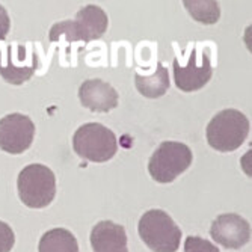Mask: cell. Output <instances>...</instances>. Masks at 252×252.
Listing matches in <instances>:
<instances>
[{
  "label": "cell",
  "mask_w": 252,
  "mask_h": 252,
  "mask_svg": "<svg viewBox=\"0 0 252 252\" xmlns=\"http://www.w3.org/2000/svg\"><path fill=\"white\" fill-rule=\"evenodd\" d=\"M35 137V124L28 115L9 113L0 120V150L21 154L31 148Z\"/></svg>",
  "instance_id": "ba28073f"
},
{
  "label": "cell",
  "mask_w": 252,
  "mask_h": 252,
  "mask_svg": "<svg viewBox=\"0 0 252 252\" xmlns=\"http://www.w3.org/2000/svg\"><path fill=\"white\" fill-rule=\"evenodd\" d=\"M9 28H11V20L8 11L0 5V41H3L6 38V35L9 33Z\"/></svg>",
  "instance_id": "ac0fdd59"
},
{
  "label": "cell",
  "mask_w": 252,
  "mask_h": 252,
  "mask_svg": "<svg viewBox=\"0 0 252 252\" xmlns=\"http://www.w3.org/2000/svg\"><path fill=\"white\" fill-rule=\"evenodd\" d=\"M118 252H128V249H124V251H118Z\"/></svg>",
  "instance_id": "d6986e66"
},
{
  "label": "cell",
  "mask_w": 252,
  "mask_h": 252,
  "mask_svg": "<svg viewBox=\"0 0 252 252\" xmlns=\"http://www.w3.org/2000/svg\"><path fill=\"white\" fill-rule=\"evenodd\" d=\"M74 153L89 162L104 163L118 151L117 136L110 128L98 123L80 126L73 136Z\"/></svg>",
  "instance_id": "277c9868"
},
{
  "label": "cell",
  "mask_w": 252,
  "mask_h": 252,
  "mask_svg": "<svg viewBox=\"0 0 252 252\" xmlns=\"http://www.w3.org/2000/svg\"><path fill=\"white\" fill-rule=\"evenodd\" d=\"M14 45L8 47L6 61L0 58V76L11 85H23L28 82L38 68V56L32 52L29 53L26 45Z\"/></svg>",
  "instance_id": "30bf717a"
},
{
  "label": "cell",
  "mask_w": 252,
  "mask_h": 252,
  "mask_svg": "<svg viewBox=\"0 0 252 252\" xmlns=\"http://www.w3.org/2000/svg\"><path fill=\"white\" fill-rule=\"evenodd\" d=\"M79 100L91 112H110L118 106V93L101 79L85 80L79 88Z\"/></svg>",
  "instance_id": "8fae6325"
},
{
  "label": "cell",
  "mask_w": 252,
  "mask_h": 252,
  "mask_svg": "<svg viewBox=\"0 0 252 252\" xmlns=\"http://www.w3.org/2000/svg\"><path fill=\"white\" fill-rule=\"evenodd\" d=\"M15 243V234L12 228L0 220V252H11Z\"/></svg>",
  "instance_id": "e0dca14e"
},
{
  "label": "cell",
  "mask_w": 252,
  "mask_h": 252,
  "mask_svg": "<svg viewBox=\"0 0 252 252\" xmlns=\"http://www.w3.org/2000/svg\"><path fill=\"white\" fill-rule=\"evenodd\" d=\"M137 93L147 98H158L168 93L169 89V74L166 66L157 63V70L150 76L136 74L134 77Z\"/></svg>",
  "instance_id": "4fadbf2b"
},
{
  "label": "cell",
  "mask_w": 252,
  "mask_h": 252,
  "mask_svg": "<svg viewBox=\"0 0 252 252\" xmlns=\"http://www.w3.org/2000/svg\"><path fill=\"white\" fill-rule=\"evenodd\" d=\"M137 233L153 252H177L181 230L163 210H148L137 223Z\"/></svg>",
  "instance_id": "5b68a950"
},
{
  "label": "cell",
  "mask_w": 252,
  "mask_h": 252,
  "mask_svg": "<svg viewBox=\"0 0 252 252\" xmlns=\"http://www.w3.org/2000/svg\"><path fill=\"white\" fill-rule=\"evenodd\" d=\"M185 252H219V249L209 240H205L202 237H196V236H190L186 239Z\"/></svg>",
  "instance_id": "2e32d148"
},
{
  "label": "cell",
  "mask_w": 252,
  "mask_h": 252,
  "mask_svg": "<svg viewBox=\"0 0 252 252\" xmlns=\"http://www.w3.org/2000/svg\"><path fill=\"white\" fill-rule=\"evenodd\" d=\"M172 68L175 85L183 93H193V91L204 88L213 76V66L209 50H204L199 58L198 50L193 49L185 63L178 58H175Z\"/></svg>",
  "instance_id": "52a82bcc"
},
{
  "label": "cell",
  "mask_w": 252,
  "mask_h": 252,
  "mask_svg": "<svg viewBox=\"0 0 252 252\" xmlns=\"http://www.w3.org/2000/svg\"><path fill=\"white\" fill-rule=\"evenodd\" d=\"M192 160L193 154L186 144L165 141L150 157L148 172L157 183L168 185L192 165Z\"/></svg>",
  "instance_id": "8992f818"
},
{
  "label": "cell",
  "mask_w": 252,
  "mask_h": 252,
  "mask_svg": "<svg viewBox=\"0 0 252 252\" xmlns=\"http://www.w3.org/2000/svg\"><path fill=\"white\" fill-rule=\"evenodd\" d=\"M210 234L218 245L226 249H240L251 240V225L237 213H225L213 220Z\"/></svg>",
  "instance_id": "9c48e42d"
},
{
  "label": "cell",
  "mask_w": 252,
  "mask_h": 252,
  "mask_svg": "<svg viewBox=\"0 0 252 252\" xmlns=\"http://www.w3.org/2000/svg\"><path fill=\"white\" fill-rule=\"evenodd\" d=\"M17 189L25 205L31 209H44L56 196V177L50 168L44 165H28L18 174Z\"/></svg>",
  "instance_id": "3957f363"
},
{
  "label": "cell",
  "mask_w": 252,
  "mask_h": 252,
  "mask_svg": "<svg viewBox=\"0 0 252 252\" xmlns=\"http://www.w3.org/2000/svg\"><path fill=\"white\" fill-rule=\"evenodd\" d=\"M109 20L106 12L97 5L82 8L74 20L59 21L50 29V42L65 39L68 42H91L101 38L107 31Z\"/></svg>",
  "instance_id": "7a4b0ae2"
},
{
  "label": "cell",
  "mask_w": 252,
  "mask_h": 252,
  "mask_svg": "<svg viewBox=\"0 0 252 252\" xmlns=\"http://www.w3.org/2000/svg\"><path fill=\"white\" fill-rule=\"evenodd\" d=\"M251 124L242 112L225 109L210 120L205 130L209 145L219 153H231L243 145L249 136Z\"/></svg>",
  "instance_id": "6da1fadb"
},
{
  "label": "cell",
  "mask_w": 252,
  "mask_h": 252,
  "mask_svg": "<svg viewBox=\"0 0 252 252\" xmlns=\"http://www.w3.org/2000/svg\"><path fill=\"white\" fill-rule=\"evenodd\" d=\"M183 3L192 18L202 25H215L220 18V8L215 0H185Z\"/></svg>",
  "instance_id": "9a60e30c"
},
{
  "label": "cell",
  "mask_w": 252,
  "mask_h": 252,
  "mask_svg": "<svg viewBox=\"0 0 252 252\" xmlns=\"http://www.w3.org/2000/svg\"><path fill=\"white\" fill-rule=\"evenodd\" d=\"M91 246L94 252H118L127 249L124 226L112 220L98 222L91 231Z\"/></svg>",
  "instance_id": "7c38bea8"
},
{
  "label": "cell",
  "mask_w": 252,
  "mask_h": 252,
  "mask_svg": "<svg viewBox=\"0 0 252 252\" xmlns=\"http://www.w3.org/2000/svg\"><path fill=\"white\" fill-rule=\"evenodd\" d=\"M38 252H80L77 239L65 228H53L39 240Z\"/></svg>",
  "instance_id": "5bb4252c"
}]
</instances>
